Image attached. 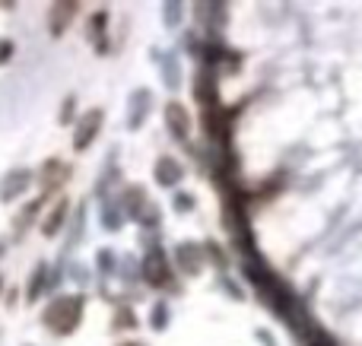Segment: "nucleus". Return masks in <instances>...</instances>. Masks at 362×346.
<instances>
[{"mask_svg": "<svg viewBox=\"0 0 362 346\" xmlns=\"http://www.w3.org/2000/svg\"><path fill=\"white\" fill-rule=\"evenodd\" d=\"M80 315H83V302L80 299H54V302L48 305V311H45V324H48L54 334H70V330L80 324Z\"/></svg>", "mask_w": 362, "mask_h": 346, "instance_id": "nucleus-1", "label": "nucleus"}, {"mask_svg": "<svg viewBox=\"0 0 362 346\" xmlns=\"http://www.w3.org/2000/svg\"><path fill=\"white\" fill-rule=\"evenodd\" d=\"M165 277H169V264H165V258L159 251H153L150 258H146V280H153L156 286H163Z\"/></svg>", "mask_w": 362, "mask_h": 346, "instance_id": "nucleus-2", "label": "nucleus"}, {"mask_svg": "<svg viewBox=\"0 0 362 346\" xmlns=\"http://www.w3.org/2000/svg\"><path fill=\"white\" fill-rule=\"evenodd\" d=\"M99 124H102V114L99 112H89L86 118H83V127L76 131V146H89V140H93V133L99 131Z\"/></svg>", "mask_w": 362, "mask_h": 346, "instance_id": "nucleus-3", "label": "nucleus"}, {"mask_svg": "<svg viewBox=\"0 0 362 346\" xmlns=\"http://www.w3.org/2000/svg\"><path fill=\"white\" fill-rule=\"evenodd\" d=\"M76 13V4H54L51 6V32H54V35H61L64 32V25H67V16H74Z\"/></svg>", "mask_w": 362, "mask_h": 346, "instance_id": "nucleus-4", "label": "nucleus"}, {"mask_svg": "<svg viewBox=\"0 0 362 346\" xmlns=\"http://www.w3.org/2000/svg\"><path fill=\"white\" fill-rule=\"evenodd\" d=\"M169 124L178 137H187V114L181 105H169Z\"/></svg>", "mask_w": 362, "mask_h": 346, "instance_id": "nucleus-5", "label": "nucleus"}, {"mask_svg": "<svg viewBox=\"0 0 362 346\" xmlns=\"http://www.w3.org/2000/svg\"><path fill=\"white\" fill-rule=\"evenodd\" d=\"M178 175H181V169L172 162V159H163V162H159V181H163V184L178 181Z\"/></svg>", "mask_w": 362, "mask_h": 346, "instance_id": "nucleus-6", "label": "nucleus"}, {"mask_svg": "<svg viewBox=\"0 0 362 346\" xmlns=\"http://www.w3.org/2000/svg\"><path fill=\"white\" fill-rule=\"evenodd\" d=\"M64 210H67V207H64V203H61V207H57L54 210V216H51V222H45V232H57V222H61V216H64Z\"/></svg>", "mask_w": 362, "mask_h": 346, "instance_id": "nucleus-7", "label": "nucleus"}, {"mask_svg": "<svg viewBox=\"0 0 362 346\" xmlns=\"http://www.w3.org/2000/svg\"><path fill=\"white\" fill-rule=\"evenodd\" d=\"M312 346H334V343H331V340H327V337H318V340H315Z\"/></svg>", "mask_w": 362, "mask_h": 346, "instance_id": "nucleus-8", "label": "nucleus"}, {"mask_svg": "<svg viewBox=\"0 0 362 346\" xmlns=\"http://www.w3.org/2000/svg\"><path fill=\"white\" fill-rule=\"evenodd\" d=\"M124 346H140V343H124Z\"/></svg>", "mask_w": 362, "mask_h": 346, "instance_id": "nucleus-9", "label": "nucleus"}]
</instances>
